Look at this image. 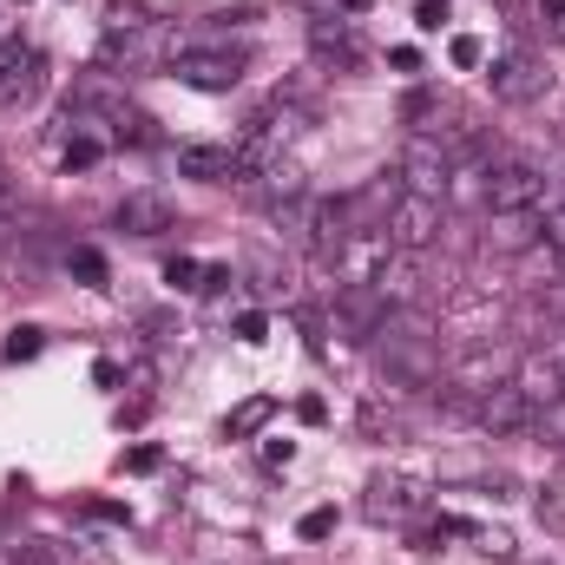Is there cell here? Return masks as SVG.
Instances as JSON below:
<instances>
[{"instance_id":"cell-1","label":"cell","mask_w":565,"mask_h":565,"mask_svg":"<svg viewBox=\"0 0 565 565\" xmlns=\"http://www.w3.org/2000/svg\"><path fill=\"white\" fill-rule=\"evenodd\" d=\"M440 231H447V204H440V198H415V191H402L395 211H388V224H382V237H388L395 250H408V257L434 250Z\"/></svg>"},{"instance_id":"cell-2","label":"cell","mask_w":565,"mask_h":565,"mask_svg":"<svg viewBox=\"0 0 565 565\" xmlns=\"http://www.w3.org/2000/svg\"><path fill=\"white\" fill-rule=\"evenodd\" d=\"M487 86H493V99H500V106H533V99H546L553 73H546V60H540V53H526V46H507V53H493V66H487Z\"/></svg>"},{"instance_id":"cell-3","label":"cell","mask_w":565,"mask_h":565,"mask_svg":"<svg viewBox=\"0 0 565 565\" xmlns=\"http://www.w3.org/2000/svg\"><path fill=\"white\" fill-rule=\"evenodd\" d=\"M434 335L422 329H382V375L402 382V388H427L434 382Z\"/></svg>"},{"instance_id":"cell-4","label":"cell","mask_w":565,"mask_h":565,"mask_svg":"<svg viewBox=\"0 0 565 565\" xmlns=\"http://www.w3.org/2000/svg\"><path fill=\"white\" fill-rule=\"evenodd\" d=\"M171 79L198 86V93H231L244 79V53H217V46H178L171 53Z\"/></svg>"},{"instance_id":"cell-5","label":"cell","mask_w":565,"mask_h":565,"mask_svg":"<svg viewBox=\"0 0 565 565\" xmlns=\"http://www.w3.org/2000/svg\"><path fill=\"white\" fill-rule=\"evenodd\" d=\"M546 198V171L533 158H500L487 164V211H533Z\"/></svg>"},{"instance_id":"cell-6","label":"cell","mask_w":565,"mask_h":565,"mask_svg":"<svg viewBox=\"0 0 565 565\" xmlns=\"http://www.w3.org/2000/svg\"><path fill=\"white\" fill-rule=\"evenodd\" d=\"M395 171H402V184H408L415 198H440V204H447V184H454V158L440 151V139H427V132H415Z\"/></svg>"},{"instance_id":"cell-7","label":"cell","mask_w":565,"mask_h":565,"mask_svg":"<svg viewBox=\"0 0 565 565\" xmlns=\"http://www.w3.org/2000/svg\"><path fill=\"white\" fill-rule=\"evenodd\" d=\"M335 329L355 335V342L382 335V329H388V302H382V289H375V282H342V289H335Z\"/></svg>"},{"instance_id":"cell-8","label":"cell","mask_w":565,"mask_h":565,"mask_svg":"<svg viewBox=\"0 0 565 565\" xmlns=\"http://www.w3.org/2000/svg\"><path fill=\"white\" fill-rule=\"evenodd\" d=\"M480 244H487L493 257H526V250L546 244V224H540V211H487Z\"/></svg>"},{"instance_id":"cell-9","label":"cell","mask_w":565,"mask_h":565,"mask_svg":"<svg viewBox=\"0 0 565 565\" xmlns=\"http://www.w3.org/2000/svg\"><path fill=\"white\" fill-rule=\"evenodd\" d=\"M178 224V204L164 198V191H132V198H119V211H113V231H126V237H164Z\"/></svg>"},{"instance_id":"cell-10","label":"cell","mask_w":565,"mask_h":565,"mask_svg":"<svg viewBox=\"0 0 565 565\" xmlns=\"http://www.w3.org/2000/svg\"><path fill=\"white\" fill-rule=\"evenodd\" d=\"M533 415H540V408H533L513 382H500V388H487V395L473 402V422L487 427V434H526V427H533Z\"/></svg>"},{"instance_id":"cell-11","label":"cell","mask_w":565,"mask_h":565,"mask_svg":"<svg viewBox=\"0 0 565 565\" xmlns=\"http://www.w3.org/2000/svg\"><path fill=\"white\" fill-rule=\"evenodd\" d=\"M422 500H427L422 480L375 473V480H369V500H362V513H369V520H408V513H422Z\"/></svg>"},{"instance_id":"cell-12","label":"cell","mask_w":565,"mask_h":565,"mask_svg":"<svg viewBox=\"0 0 565 565\" xmlns=\"http://www.w3.org/2000/svg\"><path fill=\"white\" fill-rule=\"evenodd\" d=\"M309 53L322 60V66H362V40H355V26L342 20V13H322V20H309Z\"/></svg>"},{"instance_id":"cell-13","label":"cell","mask_w":565,"mask_h":565,"mask_svg":"<svg viewBox=\"0 0 565 565\" xmlns=\"http://www.w3.org/2000/svg\"><path fill=\"white\" fill-rule=\"evenodd\" d=\"M500 382H513V362H507L500 349H473V355L454 362V395H467V402H480V395L500 388Z\"/></svg>"},{"instance_id":"cell-14","label":"cell","mask_w":565,"mask_h":565,"mask_svg":"<svg viewBox=\"0 0 565 565\" xmlns=\"http://www.w3.org/2000/svg\"><path fill=\"white\" fill-rule=\"evenodd\" d=\"M40 93V53L33 46H0V106H26Z\"/></svg>"},{"instance_id":"cell-15","label":"cell","mask_w":565,"mask_h":565,"mask_svg":"<svg viewBox=\"0 0 565 565\" xmlns=\"http://www.w3.org/2000/svg\"><path fill=\"white\" fill-rule=\"evenodd\" d=\"M178 171L198 184H231L237 178V145H178Z\"/></svg>"},{"instance_id":"cell-16","label":"cell","mask_w":565,"mask_h":565,"mask_svg":"<svg viewBox=\"0 0 565 565\" xmlns=\"http://www.w3.org/2000/svg\"><path fill=\"white\" fill-rule=\"evenodd\" d=\"M513 388H520L533 408H546V402H559V395H565V375H559V362H553V355H533V362H520V369H513Z\"/></svg>"},{"instance_id":"cell-17","label":"cell","mask_w":565,"mask_h":565,"mask_svg":"<svg viewBox=\"0 0 565 565\" xmlns=\"http://www.w3.org/2000/svg\"><path fill=\"white\" fill-rule=\"evenodd\" d=\"M447 533H467L473 553H487V559H513V553H520L513 533H500V526H454V520H447Z\"/></svg>"},{"instance_id":"cell-18","label":"cell","mask_w":565,"mask_h":565,"mask_svg":"<svg viewBox=\"0 0 565 565\" xmlns=\"http://www.w3.org/2000/svg\"><path fill=\"white\" fill-rule=\"evenodd\" d=\"M533 211H540V224H546V244L565 250V184H546V198H540Z\"/></svg>"},{"instance_id":"cell-19","label":"cell","mask_w":565,"mask_h":565,"mask_svg":"<svg viewBox=\"0 0 565 565\" xmlns=\"http://www.w3.org/2000/svg\"><path fill=\"white\" fill-rule=\"evenodd\" d=\"M139 26H151L139 0H106V33H139Z\"/></svg>"},{"instance_id":"cell-20","label":"cell","mask_w":565,"mask_h":565,"mask_svg":"<svg viewBox=\"0 0 565 565\" xmlns=\"http://www.w3.org/2000/svg\"><path fill=\"white\" fill-rule=\"evenodd\" d=\"M250 289H257V296H282V289H289V277L277 270V257H270V250H257V257H250Z\"/></svg>"},{"instance_id":"cell-21","label":"cell","mask_w":565,"mask_h":565,"mask_svg":"<svg viewBox=\"0 0 565 565\" xmlns=\"http://www.w3.org/2000/svg\"><path fill=\"white\" fill-rule=\"evenodd\" d=\"M46 349V329H33V322H20L13 335H7V362H33Z\"/></svg>"},{"instance_id":"cell-22","label":"cell","mask_w":565,"mask_h":565,"mask_svg":"<svg viewBox=\"0 0 565 565\" xmlns=\"http://www.w3.org/2000/svg\"><path fill=\"white\" fill-rule=\"evenodd\" d=\"M533 434H546L553 447H565V395H559V402H546V408L533 415Z\"/></svg>"},{"instance_id":"cell-23","label":"cell","mask_w":565,"mask_h":565,"mask_svg":"<svg viewBox=\"0 0 565 565\" xmlns=\"http://www.w3.org/2000/svg\"><path fill=\"white\" fill-rule=\"evenodd\" d=\"M302 540H329L335 533V507H316V513H302V526H296Z\"/></svg>"},{"instance_id":"cell-24","label":"cell","mask_w":565,"mask_h":565,"mask_svg":"<svg viewBox=\"0 0 565 565\" xmlns=\"http://www.w3.org/2000/svg\"><path fill=\"white\" fill-rule=\"evenodd\" d=\"M264 415H270V402L257 395V402H244L237 415H231V434H250V427H264Z\"/></svg>"},{"instance_id":"cell-25","label":"cell","mask_w":565,"mask_h":565,"mask_svg":"<svg viewBox=\"0 0 565 565\" xmlns=\"http://www.w3.org/2000/svg\"><path fill=\"white\" fill-rule=\"evenodd\" d=\"M86 164H99V139H73L66 145V171H86Z\"/></svg>"},{"instance_id":"cell-26","label":"cell","mask_w":565,"mask_h":565,"mask_svg":"<svg viewBox=\"0 0 565 565\" xmlns=\"http://www.w3.org/2000/svg\"><path fill=\"white\" fill-rule=\"evenodd\" d=\"M198 277H204V270H198L191 257H171V264H164V282H178V289H198Z\"/></svg>"},{"instance_id":"cell-27","label":"cell","mask_w":565,"mask_h":565,"mask_svg":"<svg viewBox=\"0 0 565 565\" xmlns=\"http://www.w3.org/2000/svg\"><path fill=\"white\" fill-rule=\"evenodd\" d=\"M415 26H422V33H440V26H447V0H422V7H415Z\"/></svg>"},{"instance_id":"cell-28","label":"cell","mask_w":565,"mask_h":565,"mask_svg":"<svg viewBox=\"0 0 565 565\" xmlns=\"http://www.w3.org/2000/svg\"><path fill=\"white\" fill-rule=\"evenodd\" d=\"M447 53H454V66H480V60H487V46H480L473 33H460V40H454Z\"/></svg>"},{"instance_id":"cell-29","label":"cell","mask_w":565,"mask_h":565,"mask_svg":"<svg viewBox=\"0 0 565 565\" xmlns=\"http://www.w3.org/2000/svg\"><path fill=\"white\" fill-rule=\"evenodd\" d=\"M540 26L546 40H565V0H540Z\"/></svg>"},{"instance_id":"cell-30","label":"cell","mask_w":565,"mask_h":565,"mask_svg":"<svg viewBox=\"0 0 565 565\" xmlns=\"http://www.w3.org/2000/svg\"><path fill=\"white\" fill-rule=\"evenodd\" d=\"M73 270L86 282H106V257H99V250H73Z\"/></svg>"},{"instance_id":"cell-31","label":"cell","mask_w":565,"mask_h":565,"mask_svg":"<svg viewBox=\"0 0 565 565\" xmlns=\"http://www.w3.org/2000/svg\"><path fill=\"white\" fill-rule=\"evenodd\" d=\"M237 335H244V342H264V335H270V322L250 309V316H237Z\"/></svg>"},{"instance_id":"cell-32","label":"cell","mask_w":565,"mask_h":565,"mask_svg":"<svg viewBox=\"0 0 565 565\" xmlns=\"http://www.w3.org/2000/svg\"><path fill=\"white\" fill-rule=\"evenodd\" d=\"M473 487L493 493V500H513V480H507V473H487V480H473Z\"/></svg>"},{"instance_id":"cell-33","label":"cell","mask_w":565,"mask_h":565,"mask_svg":"<svg viewBox=\"0 0 565 565\" xmlns=\"http://www.w3.org/2000/svg\"><path fill=\"white\" fill-rule=\"evenodd\" d=\"M126 467H132V473H151V467H158V447H132Z\"/></svg>"},{"instance_id":"cell-34","label":"cell","mask_w":565,"mask_h":565,"mask_svg":"<svg viewBox=\"0 0 565 565\" xmlns=\"http://www.w3.org/2000/svg\"><path fill=\"white\" fill-rule=\"evenodd\" d=\"M13 204H20V198H13V178H7V171H0V217H7V211H13Z\"/></svg>"},{"instance_id":"cell-35","label":"cell","mask_w":565,"mask_h":565,"mask_svg":"<svg viewBox=\"0 0 565 565\" xmlns=\"http://www.w3.org/2000/svg\"><path fill=\"white\" fill-rule=\"evenodd\" d=\"M296 7H329V13H335V7H342V0H296Z\"/></svg>"},{"instance_id":"cell-36","label":"cell","mask_w":565,"mask_h":565,"mask_svg":"<svg viewBox=\"0 0 565 565\" xmlns=\"http://www.w3.org/2000/svg\"><path fill=\"white\" fill-rule=\"evenodd\" d=\"M342 7H349V13H362V7H375V0H342Z\"/></svg>"},{"instance_id":"cell-37","label":"cell","mask_w":565,"mask_h":565,"mask_svg":"<svg viewBox=\"0 0 565 565\" xmlns=\"http://www.w3.org/2000/svg\"><path fill=\"white\" fill-rule=\"evenodd\" d=\"M540 565H553V559H540Z\"/></svg>"}]
</instances>
